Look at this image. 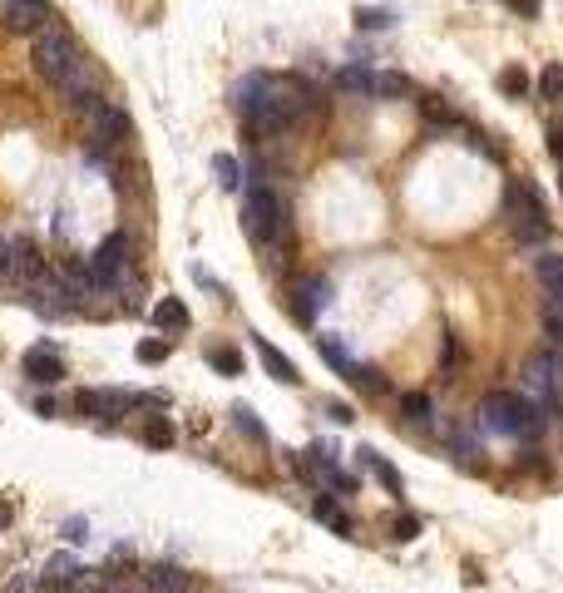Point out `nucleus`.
Masks as SVG:
<instances>
[{
  "label": "nucleus",
  "instance_id": "1",
  "mask_svg": "<svg viewBox=\"0 0 563 593\" xmlns=\"http://www.w3.org/2000/svg\"><path fill=\"white\" fill-rule=\"evenodd\" d=\"M480 420H484V430L519 435V440H534V435L548 426L544 410H538L534 401H524V396H514V391H489L480 401Z\"/></svg>",
  "mask_w": 563,
  "mask_h": 593
},
{
  "label": "nucleus",
  "instance_id": "2",
  "mask_svg": "<svg viewBox=\"0 0 563 593\" xmlns=\"http://www.w3.org/2000/svg\"><path fill=\"white\" fill-rule=\"evenodd\" d=\"M519 376L534 391V406L544 410V416H563V351H554V346L529 351Z\"/></svg>",
  "mask_w": 563,
  "mask_h": 593
},
{
  "label": "nucleus",
  "instance_id": "3",
  "mask_svg": "<svg viewBox=\"0 0 563 593\" xmlns=\"http://www.w3.org/2000/svg\"><path fill=\"white\" fill-rule=\"evenodd\" d=\"M84 65V55H80V45H75V35H69L65 26H45V30H35V69H40L45 79L55 84H65L75 69Z\"/></svg>",
  "mask_w": 563,
  "mask_h": 593
},
{
  "label": "nucleus",
  "instance_id": "4",
  "mask_svg": "<svg viewBox=\"0 0 563 593\" xmlns=\"http://www.w3.org/2000/svg\"><path fill=\"white\" fill-rule=\"evenodd\" d=\"M505 223L514 228L519 243H544L548 213H544V203H538V193L529 184H505Z\"/></svg>",
  "mask_w": 563,
  "mask_h": 593
},
{
  "label": "nucleus",
  "instance_id": "5",
  "mask_svg": "<svg viewBox=\"0 0 563 593\" xmlns=\"http://www.w3.org/2000/svg\"><path fill=\"white\" fill-rule=\"evenodd\" d=\"M248 233L257 238V243H267V248H282L292 238L287 203H282L272 188H252V198H248Z\"/></svg>",
  "mask_w": 563,
  "mask_h": 593
},
{
  "label": "nucleus",
  "instance_id": "6",
  "mask_svg": "<svg viewBox=\"0 0 563 593\" xmlns=\"http://www.w3.org/2000/svg\"><path fill=\"white\" fill-rule=\"evenodd\" d=\"M124 262H129V238L124 233H109L104 243L94 248L84 277H90V287H119V282H124Z\"/></svg>",
  "mask_w": 563,
  "mask_h": 593
},
{
  "label": "nucleus",
  "instance_id": "7",
  "mask_svg": "<svg viewBox=\"0 0 563 593\" xmlns=\"http://www.w3.org/2000/svg\"><path fill=\"white\" fill-rule=\"evenodd\" d=\"M75 406L84 410V416H100V420H119L133 410V396L129 391H80Z\"/></svg>",
  "mask_w": 563,
  "mask_h": 593
},
{
  "label": "nucleus",
  "instance_id": "8",
  "mask_svg": "<svg viewBox=\"0 0 563 593\" xmlns=\"http://www.w3.org/2000/svg\"><path fill=\"white\" fill-rule=\"evenodd\" d=\"M20 371H26L35 386H55L59 376H65V361H59L55 346H30L26 361H20Z\"/></svg>",
  "mask_w": 563,
  "mask_h": 593
},
{
  "label": "nucleus",
  "instance_id": "9",
  "mask_svg": "<svg viewBox=\"0 0 563 593\" xmlns=\"http://www.w3.org/2000/svg\"><path fill=\"white\" fill-rule=\"evenodd\" d=\"M90 139L100 143V149H114V143H124L129 139V114L124 109H100V114L90 119Z\"/></svg>",
  "mask_w": 563,
  "mask_h": 593
},
{
  "label": "nucleus",
  "instance_id": "10",
  "mask_svg": "<svg viewBox=\"0 0 563 593\" xmlns=\"http://www.w3.org/2000/svg\"><path fill=\"white\" fill-rule=\"evenodd\" d=\"M143 588L149 593H193V574L178 564H149L143 568Z\"/></svg>",
  "mask_w": 563,
  "mask_h": 593
},
{
  "label": "nucleus",
  "instance_id": "11",
  "mask_svg": "<svg viewBox=\"0 0 563 593\" xmlns=\"http://www.w3.org/2000/svg\"><path fill=\"white\" fill-rule=\"evenodd\" d=\"M534 277H538V287H544L548 307H563V252H544V258L534 262Z\"/></svg>",
  "mask_w": 563,
  "mask_h": 593
},
{
  "label": "nucleus",
  "instance_id": "12",
  "mask_svg": "<svg viewBox=\"0 0 563 593\" xmlns=\"http://www.w3.org/2000/svg\"><path fill=\"white\" fill-rule=\"evenodd\" d=\"M10 272L26 277V282H40L45 258H40V248H35L30 238H16V243H10Z\"/></svg>",
  "mask_w": 563,
  "mask_h": 593
},
{
  "label": "nucleus",
  "instance_id": "13",
  "mask_svg": "<svg viewBox=\"0 0 563 593\" xmlns=\"http://www.w3.org/2000/svg\"><path fill=\"white\" fill-rule=\"evenodd\" d=\"M40 578H45V584H59V588H75L84 578V568L75 564V554H50L45 568H40Z\"/></svg>",
  "mask_w": 563,
  "mask_h": 593
},
{
  "label": "nucleus",
  "instance_id": "14",
  "mask_svg": "<svg viewBox=\"0 0 563 593\" xmlns=\"http://www.w3.org/2000/svg\"><path fill=\"white\" fill-rule=\"evenodd\" d=\"M252 346H257V356H262V366L272 371V376H277L282 386H297V381H302V376H297V366H292V361L282 356V351H277L272 342H267V336H252Z\"/></svg>",
  "mask_w": 563,
  "mask_h": 593
},
{
  "label": "nucleus",
  "instance_id": "15",
  "mask_svg": "<svg viewBox=\"0 0 563 593\" xmlns=\"http://www.w3.org/2000/svg\"><path fill=\"white\" fill-rule=\"evenodd\" d=\"M45 20H50L45 0H10V26L16 30H45Z\"/></svg>",
  "mask_w": 563,
  "mask_h": 593
},
{
  "label": "nucleus",
  "instance_id": "16",
  "mask_svg": "<svg viewBox=\"0 0 563 593\" xmlns=\"http://www.w3.org/2000/svg\"><path fill=\"white\" fill-rule=\"evenodd\" d=\"M371 94H381V100H410L415 84H410L406 75H396V69H381V75H376V84H371Z\"/></svg>",
  "mask_w": 563,
  "mask_h": 593
},
{
  "label": "nucleus",
  "instance_id": "17",
  "mask_svg": "<svg viewBox=\"0 0 563 593\" xmlns=\"http://www.w3.org/2000/svg\"><path fill=\"white\" fill-rule=\"evenodd\" d=\"M154 322L164 326V332H183V326H188V307H183L178 297H164L154 307Z\"/></svg>",
  "mask_w": 563,
  "mask_h": 593
},
{
  "label": "nucleus",
  "instance_id": "18",
  "mask_svg": "<svg viewBox=\"0 0 563 593\" xmlns=\"http://www.w3.org/2000/svg\"><path fill=\"white\" fill-rule=\"evenodd\" d=\"M322 302H326V282H322V277H312V282H302V287H297V317H307V322H312Z\"/></svg>",
  "mask_w": 563,
  "mask_h": 593
},
{
  "label": "nucleus",
  "instance_id": "19",
  "mask_svg": "<svg viewBox=\"0 0 563 593\" xmlns=\"http://www.w3.org/2000/svg\"><path fill=\"white\" fill-rule=\"evenodd\" d=\"M371 84H376V75H371V69H361V65H346L336 75V90H346V94H371Z\"/></svg>",
  "mask_w": 563,
  "mask_h": 593
},
{
  "label": "nucleus",
  "instance_id": "20",
  "mask_svg": "<svg viewBox=\"0 0 563 593\" xmlns=\"http://www.w3.org/2000/svg\"><path fill=\"white\" fill-rule=\"evenodd\" d=\"M430 396H425V391H406V396H400V416H406V420H415V426H420V420H425V426H430Z\"/></svg>",
  "mask_w": 563,
  "mask_h": 593
},
{
  "label": "nucleus",
  "instance_id": "21",
  "mask_svg": "<svg viewBox=\"0 0 563 593\" xmlns=\"http://www.w3.org/2000/svg\"><path fill=\"white\" fill-rule=\"evenodd\" d=\"M174 420H168V416H154L149 420V426H143V440H149L154 445V450H168V445H174Z\"/></svg>",
  "mask_w": 563,
  "mask_h": 593
},
{
  "label": "nucleus",
  "instance_id": "22",
  "mask_svg": "<svg viewBox=\"0 0 563 593\" xmlns=\"http://www.w3.org/2000/svg\"><path fill=\"white\" fill-rule=\"evenodd\" d=\"M356 455H361L366 470H376V475H381V485H390V490L400 494V470H396V465H386V460L376 455V450H356Z\"/></svg>",
  "mask_w": 563,
  "mask_h": 593
},
{
  "label": "nucleus",
  "instance_id": "23",
  "mask_svg": "<svg viewBox=\"0 0 563 593\" xmlns=\"http://www.w3.org/2000/svg\"><path fill=\"white\" fill-rule=\"evenodd\" d=\"M396 10H381V5H366V10H356V26L361 30H390V26H396Z\"/></svg>",
  "mask_w": 563,
  "mask_h": 593
},
{
  "label": "nucleus",
  "instance_id": "24",
  "mask_svg": "<svg viewBox=\"0 0 563 593\" xmlns=\"http://www.w3.org/2000/svg\"><path fill=\"white\" fill-rule=\"evenodd\" d=\"M420 114L430 119V124H445V129H455V124H460V114H455L450 104H440L435 94H425V100H420Z\"/></svg>",
  "mask_w": 563,
  "mask_h": 593
},
{
  "label": "nucleus",
  "instance_id": "25",
  "mask_svg": "<svg viewBox=\"0 0 563 593\" xmlns=\"http://www.w3.org/2000/svg\"><path fill=\"white\" fill-rule=\"evenodd\" d=\"M538 94H544V100H563V65L548 59L544 75H538Z\"/></svg>",
  "mask_w": 563,
  "mask_h": 593
},
{
  "label": "nucleus",
  "instance_id": "26",
  "mask_svg": "<svg viewBox=\"0 0 563 593\" xmlns=\"http://www.w3.org/2000/svg\"><path fill=\"white\" fill-rule=\"evenodd\" d=\"M207 361H213L218 371H228V376H238V371H242V356L232 346H213V351H207Z\"/></svg>",
  "mask_w": 563,
  "mask_h": 593
},
{
  "label": "nucleus",
  "instance_id": "27",
  "mask_svg": "<svg viewBox=\"0 0 563 593\" xmlns=\"http://www.w3.org/2000/svg\"><path fill=\"white\" fill-rule=\"evenodd\" d=\"M544 336H548V346H554V351H563V307L544 312Z\"/></svg>",
  "mask_w": 563,
  "mask_h": 593
},
{
  "label": "nucleus",
  "instance_id": "28",
  "mask_svg": "<svg viewBox=\"0 0 563 593\" xmlns=\"http://www.w3.org/2000/svg\"><path fill=\"white\" fill-rule=\"evenodd\" d=\"M316 519H326V524H332L336 535H351V519H346V514H336V504H332V500H316Z\"/></svg>",
  "mask_w": 563,
  "mask_h": 593
},
{
  "label": "nucleus",
  "instance_id": "29",
  "mask_svg": "<svg viewBox=\"0 0 563 593\" xmlns=\"http://www.w3.org/2000/svg\"><path fill=\"white\" fill-rule=\"evenodd\" d=\"M213 174H218V184H223V188L242 184V178H238V159H228V154H218V159H213Z\"/></svg>",
  "mask_w": 563,
  "mask_h": 593
},
{
  "label": "nucleus",
  "instance_id": "30",
  "mask_svg": "<svg viewBox=\"0 0 563 593\" xmlns=\"http://www.w3.org/2000/svg\"><path fill=\"white\" fill-rule=\"evenodd\" d=\"M164 356H168V342H164V336H154V342H139V361H143V366H158Z\"/></svg>",
  "mask_w": 563,
  "mask_h": 593
},
{
  "label": "nucleus",
  "instance_id": "31",
  "mask_svg": "<svg viewBox=\"0 0 563 593\" xmlns=\"http://www.w3.org/2000/svg\"><path fill=\"white\" fill-rule=\"evenodd\" d=\"M351 381H356L361 386V391H386V381H381V371H371V366H356V371H351Z\"/></svg>",
  "mask_w": 563,
  "mask_h": 593
},
{
  "label": "nucleus",
  "instance_id": "32",
  "mask_svg": "<svg viewBox=\"0 0 563 593\" xmlns=\"http://www.w3.org/2000/svg\"><path fill=\"white\" fill-rule=\"evenodd\" d=\"M232 416H238V430H242V435H252V440H267V430L257 426V416H252L248 406H238V410H232Z\"/></svg>",
  "mask_w": 563,
  "mask_h": 593
},
{
  "label": "nucleus",
  "instance_id": "33",
  "mask_svg": "<svg viewBox=\"0 0 563 593\" xmlns=\"http://www.w3.org/2000/svg\"><path fill=\"white\" fill-rule=\"evenodd\" d=\"M499 84H505L509 94H529V75H524V69H514V65L505 69V75H499Z\"/></svg>",
  "mask_w": 563,
  "mask_h": 593
},
{
  "label": "nucleus",
  "instance_id": "34",
  "mask_svg": "<svg viewBox=\"0 0 563 593\" xmlns=\"http://www.w3.org/2000/svg\"><path fill=\"white\" fill-rule=\"evenodd\" d=\"M415 535H420V519H415V514H400V519H396V539H415Z\"/></svg>",
  "mask_w": 563,
  "mask_h": 593
},
{
  "label": "nucleus",
  "instance_id": "35",
  "mask_svg": "<svg viewBox=\"0 0 563 593\" xmlns=\"http://www.w3.org/2000/svg\"><path fill=\"white\" fill-rule=\"evenodd\" d=\"M548 149H554V159H558V174H563V124L548 129Z\"/></svg>",
  "mask_w": 563,
  "mask_h": 593
},
{
  "label": "nucleus",
  "instance_id": "36",
  "mask_svg": "<svg viewBox=\"0 0 563 593\" xmlns=\"http://www.w3.org/2000/svg\"><path fill=\"white\" fill-rule=\"evenodd\" d=\"M16 524V500H0V529Z\"/></svg>",
  "mask_w": 563,
  "mask_h": 593
},
{
  "label": "nucleus",
  "instance_id": "37",
  "mask_svg": "<svg viewBox=\"0 0 563 593\" xmlns=\"http://www.w3.org/2000/svg\"><path fill=\"white\" fill-rule=\"evenodd\" d=\"M455 356H460V342H455V336H450V342H445V356H440V366H455Z\"/></svg>",
  "mask_w": 563,
  "mask_h": 593
},
{
  "label": "nucleus",
  "instance_id": "38",
  "mask_svg": "<svg viewBox=\"0 0 563 593\" xmlns=\"http://www.w3.org/2000/svg\"><path fill=\"white\" fill-rule=\"evenodd\" d=\"M65 539H69V544L84 539V519H69V524H65Z\"/></svg>",
  "mask_w": 563,
  "mask_h": 593
},
{
  "label": "nucleus",
  "instance_id": "39",
  "mask_svg": "<svg viewBox=\"0 0 563 593\" xmlns=\"http://www.w3.org/2000/svg\"><path fill=\"white\" fill-rule=\"evenodd\" d=\"M10 593H35V578H30V574H16V584H10Z\"/></svg>",
  "mask_w": 563,
  "mask_h": 593
},
{
  "label": "nucleus",
  "instance_id": "40",
  "mask_svg": "<svg viewBox=\"0 0 563 593\" xmlns=\"http://www.w3.org/2000/svg\"><path fill=\"white\" fill-rule=\"evenodd\" d=\"M514 10H519V16H538V0H509Z\"/></svg>",
  "mask_w": 563,
  "mask_h": 593
},
{
  "label": "nucleus",
  "instance_id": "41",
  "mask_svg": "<svg viewBox=\"0 0 563 593\" xmlns=\"http://www.w3.org/2000/svg\"><path fill=\"white\" fill-rule=\"evenodd\" d=\"M326 410H332V420H341V426H346V420H356V416H351V406H326Z\"/></svg>",
  "mask_w": 563,
  "mask_h": 593
},
{
  "label": "nucleus",
  "instance_id": "42",
  "mask_svg": "<svg viewBox=\"0 0 563 593\" xmlns=\"http://www.w3.org/2000/svg\"><path fill=\"white\" fill-rule=\"evenodd\" d=\"M0 272H10V243L0 238Z\"/></svg>",
  "mask_w": 563,
  "mask_h": 593
}]
</instances>
